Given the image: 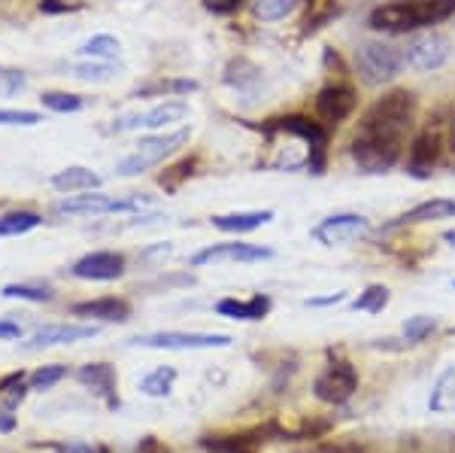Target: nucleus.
I'll return each mask as SVG.
<instances>
[{"label":"nucleus","mask_w":455,"mask_h":453,"mask_svg":"<svg viewBox=\"0 0 455 453\" xmlns=\"http://www.w3.org/2000/svg\"><path fill=\"white\" fill-rule=\"evenodd\" d=\"M443 240H446V244H450L452 250H455V229H450V231H446V235H443Z\"/></svg>","instance_id":"47"},{"label":"nucleus","mask_w":455,"mask_h":453,"mask_svg":"<svg viewBox=\"0 0 455 453\" xmlns=\"http://www.w3.org/2000/svg\"><path fill=\"white\" fill-rule=\"evenodd\" d=\"M204 448L210 453H255V441L249 435H207Z\"/></svg>","instance_id":"27"},{"label":"nucleus","mask_w":455,"mask_h":453,"mask_svg":"<svg viewBox=\"0 0 455 453\" xmlns=\"http://www.w3.org/2000/svg\"><path fill=\"white\" fill-rule=\"evenodd\" d=\"M188 141H192V128H180V131H171V134L143 137V141L137 143V150L128 152V156L116 165V174H122V177H137V174L149 171V167L161 165L164 158H171L173 152L182 150Z\"/></svg>","instance_id":"3"},{"label":"nucleus","mask_w":455,"mask_h":453,"mask_svg":"<svg viewBox=\"0 0 455 453\" xmlns=\"http://www.w3.org/2000/svg\"><path fill=\"white\" fill-rule=\"evenodd\" d=\"M403 70V53L386 40H364L355 46V73L368 85H386Z\"/></svg>","instance_id":"4"},{"label":"nucleus","mask_w":455,"mask_h":453,"mask_svg":"<svg viewBox=\"0 0 455 453\" xmlns=\"http://www.w3.org/2000/svg\"><path fill=\"white\" fill-rule=\"evenodd\" d=\"M76 381L92 390L98 399L107 401V408H119V375L109 362H88L76 371Z\"/></svg>","instance_id":"16"},{"label":"nucleus","mask_w":455,"mask_h":453,"mask_svg":"<svg viewBox=\"0 0 455 453\" xmlns=\"http://www.w3.org/2000/svg\"><path fill=\"white\" fill-rule=\"evenodd\" d=\"M137 453H167V448H164V444H161L158 441V438H143V441H140V448H137Z\"/></svg>","instance_id":"42"},{"label":"nucleus","mask_w":455,"mask_h":453,"mask_svg":"<svg viewBox=\"0 0 455 453\" xmlns=\"http://www.w3.org/2000/svg\"><path fill=\"white\" fill-rule=\"evenodd\" d=\"M149 204L146 195H128V198H116V195L104 192H76L68 195L55 204V214H68V216H98V214H134Z\"/></svg>","instance_id":"5"},{"label":"nucleus","mask_w":455,"mask_h":453,"mask_svg":"<svg viewBox=\"0 0 455 453\" xmlns=\"http://www.w3.org/2000/svg\"><path fill=\"white\" fill-rule=\"evenodd\" d=\"M455 16V0H388L368 16L377 34H410Z\"/></svg>","instance_id":"2"},{"label":"nucleus","mask_w":455,"mask_h":453,"mask_svg":"<svg viewBox=\"0 0 455 453\" xmlns=\"http://www.w3.org/2000/svg\"><path fill=\"white\" fill-rule=\"evenodd\" d=\"M25 392H28V386H25V375H21V371L19 375H10L4 384H0V401H4L6 411H12V408L25 399Z\"/></svg>","instance_id":"33"},{"label":"nucleus","mask_w":455,"mask_h":453,"mask_svg":"<svg viewBox=\"0 0 455 453\" xmlns=\"http://www.w3.org/2000/svg\"><path fill=\"white\" fill-rule=\"evenodd\" d=\"M270 219H274V210H237V214L212 216V225L219 231H228V235H246V231L267 225Z\"/></svg>","instance_id":"20"},{"label":"nucleus","mask_w":455,"mask_h":453,"mask_svg":"<svg viewBox=\"0 0 455 453\" xmlns=\"http://www.w3.org/2000/svg\"><path fill=\"white\" fill-rule=\"evenodd\" d=\"M40 104L46 109H52V113H76V109H83L85 101L70 92H43Z\"/></svg>","instance_id":"32"},{"label":"nucleus","mask_w":455,"mask_h":453,"mask_svg":"<svg viewBox=\"0 0 455 453\" xmlns=\"http://www.w3.org/2000/svg\"><path fill=\"white\" fill-rule=\"evenodd\" d=\"M192 167H195L192 162H182L180 167H173V171L180 174V180H182V177H186V171L192 174ZM161 186H164V189H176V180H171V174H164V177H161Z\"/></svg>","instance_id":"41"},{"label":"nucleus","mask_w":455,"mask_h":453,"mask_svg":"<svg viewBox=\"0 0 455 453\" xmlns=\"http://www.w3.org/2000/svg\"><path fill=\"white\" fill-rule=\"evenodd\" d=\"M270 298L267 295H252V298H222L216 302L219 317H231V320H243V323H255L264 320L270 313Z\"/></svg>","instance_id":"19"},{"label":"nucleus","mask_w":455,"mask_h":453,"mask_svg":"<svg viewBox=\"0 0 455 453\" xmlns=\"http://www.w3.org/2000/svg\"><path fill=\"white\" fill-rule=\"evenodd\" d=\"M61 453H98V448H92V444H68V448H61Z\"/></svg>","instance_id":"46"},{"label":"nucleus","mask_w":455,"mask_h":453,"mask_svg":"<svg viewBox=\"0 0 455 453\" xmlns=\"http://www.w3.org/2000/svg\"><path fill=\"white\" fill-rule=\"evenodd\" d=\"M204 6L212 12V16H231L243 6V0H204Z\"/></svg>","instance_id":"38"},{"label":"nucleus","mask_w":455,"mask_h":453,"mask_svg":"<svg viewBox=\"0 0 455 453\" xmlns=\"http://www.w3.org/2000/svg\"><path fill=\"white\" fill-rule=\"evenodd\" d=\"M388 298H392V292H388V287H383V283H373V287H368L362 292V295L352 302V308L355 311H364V313H383V308L388 304Z\"/></svg>","instance_id":"28"},{"label":"nucleus","mask_w":455,"mask_h":453,"mask_svg":"<svg viewBox=\"0 0 455 453\" xmlns=\"http://www.w3.org/2000/svg\"><path fill=\"white\" fill-rule=\"evenodd\" d=\"M12 429H16V414H10L4 408V411H0V433H12Z\"/></svg>","instance_id":"44"},{"label":"nucleus","mask_w":455,"mask_h":453,"mask_svg":"<svg viewBox=\"0 0 455 453\" xmlns=\"http://www.w3.org/2000/svg\"><path fill=\"white\" fill-rule=\"evenodd\" d=\"M343 298H347V292H331V295L325 298H307V308H328V304H340Z\"/></svg>","instance_id":"39"},{"label":"nucleus","mask_w":455,"mask_h":453,"mask_svg":"<svg viewBox=\"0 0 455 453\" xmlns=\"http://www.w3.org/2000/svg\"><path fill=\"white\" fill-rule=\"evenodd\" d=\"M100 328L98 326H79V323H49L43 328H36L31 335V341L25 344V350H46L58 344H76V341L94 338Z\"/></svg>","instance_id":"15"},{"label":"nucleus","mask_w":455,"mask_h":453,"mask_svg":"<svg viewBox=\"0 0 455 453\" xmlns=\"http://www.w3.org/2000/svg\"><path fill=\"white\" fill-rule=\"evenodd\" d=\"M298 6V0H255L252 10L261 21H280L285 16H291Z\"/></svg>","instance_id":"31"},{"label":"nucleus","mask_w":455,"mask_h":453,"mask_svg":"<svg viewBox=\"0 0 455 453\" xmlns=\"http://www.w3.org/2000/svg\"><path fill=\"white\" fill-rule=\"evenodd\" d=\"M416 109H419V101L407 89L386 92L364 109L349 141V158L358 171L386 174L401 162L416 125Z\"/></svg>","instance_id":"1"},{"label":"nucleus","mask_w":455,"mask_h":453,"mask_svg":"<svg viewBox=\"0 0 455 453\" xmlns=\"http://www.w3.org/2000/svg\"><path fill=\"white\" fill-rule=\"evenodd\" d=\"M79 53L85 58H92V61H116V58L122 55V40L113 34H94L92 40L83 43Z\"/></svg>","instance_id":"25"},{"label":"nucleus","mask_w":455,"mask_h":453,"mask_svg":"<svg viewBox=\"0 0 455 453\" xmlns=\"http://www.w3.org/2000/svg\"><path fill=\"white\" fill-rule=\"evenodd\" d=\"M100 182L104 180H100L94 171H88V167H64V171H58L52 177V186L64 195L94 192V189H100Z\"/></svg>","instance_id":"21"},{"label":"nucleus","mask_w":455,"mask_h":453,"mask_svg":"<svg viewBox=\"0 0 455 453\" xmlns=\"http://www.w3.org/2000/svg\"><path fill=\"white\" fill-rule=\"evenodd\" d=\"M428 408L435 414H455V365H450V368H443L437 375L428 396Z\"/></svg>","instance_id":"22"},{"label":"nucleus","mask_w":455,"mask_h":453,"mask_svg":"<svg viewBox=\"0 0 455 453\" xmlns=\"http://www.w3.org/2000/svg\"><path fill=\"white\" fill-rule=\"evenodd\" d=\"M455 216V198H428L416 207H410L407 214H401L398 219L386 225V229H401V225H425V222H437V219H452Z\"/></svg>","instance_id":"18"},{"label":"nucleus","mask_w":455,"mask_h":453,"mask_svg":"<svg viewBox=\"0 0 455 453\" xmlns=\"http://www.w3.org/2000/svg\"><path fill=\"white\" fill-rule=\"evenodd\" d=\"M68 377V368L64 365H43L31 375V390H52L55 384H61Z\"/></svg>","instance_id":"34"},{"label":"nucleus","mask_w":455,"mask_h":453,"mask_svg":"<svg viewBox=\"0 0 455 453\" xmlns=\"http://www.w3.org/2000/svg\"><path fill=\"white\" fill-rule=\"evenodd\" d=\"M73 313L85 320H100V323H128L131 304L124 302V298L107 295V298H92V302L73 304Z\"/></svg>","instance_id":"17"},{"label":"nucleus","mask_w":455,"mask_h":453,"mask_svg":"<svg viewBox=\"0 0 455 453\" xmlns=\"http://www.w3.org/2000/svg\"><path fill=\"white\" fill-rule=\"evenodd\" d=\"M124 271H128V262L116 250L85 253L83 259H76L70 265V274L76 277V280H98V283L119 280V277H124Z\"/></svg>","instance_id":"12"},{"label":"nucleus","mask_w":455,"mask_h":453,"mask_svg":"<svg viewBox=\"0 0 455 453\" xmlns=\"http://www.w3.org/2000/svg\"><path fill=\"white\" fill-rule=\"evenodd\" d=\"M0 295H6V298H25V302H52V292L49 289H43V287H25V283H10Z\"/></svg>","instance_id":"35"},{"label":"nucleus","mask_w":455,"mask_h":453,"mask_svg":"<svg viewBox=\"0 0 455 453\" xmlns=\"http://www.w3.org/2000/svg\"><path fill=\"white\" fill-rule=\"evenodd\" d=\"M446 146H450V152L455 156V109H452L450 122H446Z\"/></svg>","instance_id":"45"},{"label":"nucleus","mask_w":455,"mask_h":453,"mask_svg":"<svg viewBox=\"0 0 455 453\" xmlns=\"http://www.w3.org/2000/svg\"><path fill=\"white\" fill-rule=\"evenodd\" d=\"M452 287H455V283H452Z\"/></svg>","instance_id":"48"},{"label":"nucleus","mask_w":455,"mask_h":453,"mask_svg":"<svg viewBox=\"0 0 455 453\" xmlns=\"http://www.w3.org/2000/svg\"><path fill=\"white\" fill-rule=\"evenodd\" d=\"M25 73L21 70H0V98H12L16 92L25 89Z\"/></svg>","instance_id":"37"},{"label":"nucleus","mask_w":455,"mask_h":453,"mask_svg":"<svg viewBox=\"0 0 455 453\" xmlns=\"http://www.w3.org/2000/svg\"><path fill=\"white\" fill-rule=\"evenodd\" d=\"M40 222H43V216L34 214V210H10V214L0 216V238L28 235V231H34Z\"/></svg>","instance_id":"24"},{"label":"nucleus","mask_w":455,"mask_h":453,"mask_svg":"<svg viewBox=\"0 0 455 453\" xmlns=\"http://www.w3.org/2000/svg\"><path fill=\"white\" fill-rule=\"evenodd\" d=\"M371 219L362 214H334L325 216L319 225L313 229V238L322 247H347L352 240H358L362 235H368Z\"/></svg>","instance_id":"10"},{"label":"nucleus","mask_w":455,"mask_h":453,"mask_svg":"<svg viewBox=\"0 0 455 453\" xmlns=\"http://www.w3.org/2000/svg\"><path fill=\"white\" fill-rule=\"evenodd\" d=\"M401 53H403V64H407L410 70H416V73L440 70L452 55V40L440 31H425V34H416Z\"/></svg>","instance_id":"6"},{"label":"nucleus","mask_w":455,"mask_h":453,"mask_svg":"<svg viewBox=\"0 0 455 453\" xmlns=\"http://www.w3.org/2000/svg\"><path fill=\"white\" fill-rule=\"evenodd\" d=\"M440 326L437 317H431V313H419V317H410L407 323H403V338H407V344H419V341L428 338L431 332Z\"/></svg>","instance_id":"30"},{"label":"nucleus","mask_w":455,"mask_h":453,"mask_svg":"<svg viewBox=\"0 0 455 453\" xmlns=\"http://www.w3.org/2000/svg\"><path fill=\"white\" fill-rule=\"evenodd\" d=\"M116 64L113 61H83L73 68V77L83 79V83H107V79L116 77Z\"/></svg>","instance_id":"29"},{"label":"nucleus","mask_w":455,"mask_h":453,"mask_svg":"<svg viewBox=\"0 0 455 453\" xmlns=\"http://www.w3.org/2000/svg\"><path fill=\"white\" fill-rule=\"evenodd\" d=\"M274 131H285V134L298 137V141L307 143V165H310L313 174L325 171V146H328V131L322 122H313L307 116H283L276 119Z\"/></svg>","instance_id":"8"},{"label":"nucleus","mask_w":455,"mask_h":453,"mask_svg":"<svg viewBox=\"0 0 455 453\" xmlns=\"http://www.w3.org/2000/svg\"><path fill=\"white\" fill-rule=\"evenodd\" d=\"M358 390V371L349 360H334L319 371L313 381V396L325 405H343L355 396Z\"/></svg>","instance_id":"7"},{"label":"nucleus","mask_w":455,"mask_h":453,"mask_svg":"<svg viewBox=\"0 0 455 453\" xmlns=\"http://www.w3.org/2000/svg\"><path fill=\"white\" fill-rule=\"evenodd\" d=\"M134 347L149 350H210V347H228L231 338L219 332H152L131 341Z\"/></svg>","instance_id":"9"},{"label":"nucleus","mask_w":455,"mask_h":453,"mask_svg":"<svg viewBox=\"0 0 455 453\" xmlns=\"http://www.w3.org/2000/svg\"><path fill=\"white\" fill-rule=\"evenodd\" d=\"M440 150H443V137L437 128H422L419 134L407 146V174L416 180H428L431 171L440 162Z\"/></svg>","instance_id":"13"},{"label":"nucleus","mask_w":455,"mask_h":453,"mask_svg":"<svg viewBox=\"0 0 455 453\" xmlns=\"http://www.w3.org/2000/svg\"><path fill=\"white\" fill-rule=\"evenodd\" d=\"M173 381H176V368H171V365H158V368H152L146 377H140V392L143 396H152V399H164V396H171Z\"/></svg>","instance_id":"26"},{"label":"nucleus","mask_w":455,"mask_h":453,"mask_svg":"<svg viewBox=\"0 0 455 453\" xmlns=\"http://www.w3.org/2000/svg\"><path fill=\"white\" fill-rule=\"evenodd\" d=\"M186 116H188V104H186V101H164V104L152 107L149 113H143L140 128H149V131L167 128V125H173V122H182Z\"/></svg>","instance_id":"23"},{"label":"nucleus","mask_w":455,"mask_h":453,"mask_svg":"<svg viewBox=\"0 0 455 453\" xmlns=\"http://www.w3.org/2000/svg\"><path fill=\"white\" fill-rule=\"evenodd\" d=\"M43 116L34 113V109H0V125H40Z\"/></svg>","instance_id":"36"},{"label":"nucleus","mask_w":455,"mask_h":453,"mask_svg":"<svg viewBox=\"0 0 455 453\" xmlns=\"http://www.w3.org/2000/svg\"><path fill=\"white\" fill-rule=\"evenodd\" d=\"M0 338H21V326L10 323V320H0Z\"/></svg>","instance_id":"43"},{"label":"nucleus","mask_w":455,"mask_h":453,"mask_svg":"<svg viewBox=\"0 0 455 453\" xmlns=\"http://www.w3.org/2000/svg\"><path fill=\"white\" fill-rule=\"evenodd\" d=\"M358 107V94L349 83H331L315 94V116L322 125H340Z\"/></svg>","instance_id":"11"},{"label":"nucleus","mask_w":455,"mask_h":453,"mask_svg":"<svg viewBox=\"0 0 455 453\" xmlns=\"http://www.w3.org/2000/svg\"><path fill=\"white\" fill-rule=\"evenodd\" d=\"M76 6L68 4V0H43L40 4V12H73Z\"/></svg>","instance_id":"40"},{"label":"nucleus","mask_w":455,"mask_h":453,"mask_svg":"<svg viewBox=\"0 0 455 453\" xmlns=\"http://www.w3.org/2000/svg\"><path fill=\"white\" fill-rule=\"evenodd\" d=\"M264 259H274V250L270 247H259V244H212V247H204L201 253H195L188 259L192 268H201V265H219V262H264Z\"/></svg>","instance_id":"14"}]
</instances>
